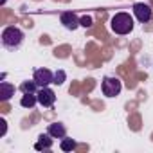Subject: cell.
I'll list each match as a JSON object with an SVG mask.
<instances>
[{"instance_id": "1", "label": "cell", "mask_w": 153, "mask_h": 153, "mask_svg": "<svg viewBox=\"0 0 153 153\" xmlns=\"http://www.w3.org/2000/svg\"><path fill=\"white\" fill-rule=\"evenodd\" d=\"M110 29L119 34V36H124V34H130L133 31V18L131 15L128 13H115L110 20Z\"/></svg>"}, {"instance_id": "2", "label": "cell", "mask_w": 153, "mask_h": 153, "mask_svg": "<svg viewBox=\"0 0 153 153\" xmlns=\"http://www.w3.org/2000/svg\"><path fill=\"white\" fill-rule=\"evenodd\" d=\"M24 42V33L15 27V25H7L4 31H2V45L9 51H15L22 45Z\"/></svg>"}, {"instance_id": "3", "label": "cell", "mask_w": 153, "mask_h": 153, "mask_svg": "<svg viewBox=\"0 0 153 153\" xmlns=\"http://www.w3.org/2000/svg\"><path fill=\"white\" fill-rule=\"evenodd\" d=\"M101 90L106 97H115L121 94L123 90V83L119 78H112V76H106L103 78V83H101Z\"/></svg>"}, {"instance_id": "4", "label": "cell", "mask_w": 153, "mask_h": 153, "mask_svg": "<svg viewBox=\"0 0 153 153\" xmlns=\"http://www.w3.org/2000/svg\"><path fill=\"white\" fill-rule=\"evenodd\" d=\"M36 96H38V105H42L43 108L52 106L54 101H56V94H54V90H51L49 87H40L38 92H36Z\"/></svg>"}, {"instance_id": "5", "label": "cell", "mask_w": 153, "mask_h": 153, "mask_svg": "<svg viewBox=\"0 0 153 153\" xmlns=\"http://www.w3.org/2000/svg\"><path fill=\"white\" fill-rule=\"evenodd\" d=\"M33 79L38 83V87H49L51 83H54V74L49 68H36Z\"/></svg>"}, {"instance_id": "6", "label": "cell", "mask_w": 153, "mask_h": 153, "mask_svg": "<svg viewBox=\"0 0 153 153\" xmlns=\"http://www.w3.org/2000/svg\"><path fill=\"white\" fill-rule=\"evenodd\" d=\"M133 15L140 24H148L151 20V7L144 2H137L133 4Z\"/></svg>"}, {"instance_id": "7", "label": "cell", "mask_w": 153, "mask_h": 153, "mask_svg": "<svg viewBox=\"0 0 153 153\" xmlns=\"http://www.w3.org/2000/svg\"><path fill=\"white\" fill-rule=\"evenodd\" d=\"M59 20H61L63 27H67L68 31H74V29H78V27H79V18L76 16V13H72V11H65V13H61Z\"/></svg>"}, {"instance_id": "8", "label": "cell", "mask_w": 153, "mask_h": 153, "mask_svg": "<svg viewBox=\"0 0 153 153\" xmlns=\"http://www.w3.org/2000/svg\"><path fill=\"white\" fill-rule=\"evenodd\" d=\"M47 133H49L52 139H63V137H67V128H65V124H61V123H52V124H49Z\"/></svg>"}, {"instance_id": "9", "label": "cell", "mask_w": 153, "mask_h": 153, "mask_svg": "<svg viewBox=\"0 0 153 153\" xmlns=\"http://www.w3.org/2000/svg\"><path fill=\"white\" fill-rule=\"evenodd\" d=\"M13 96H15V85H11V83H7V81H2V83H0V101H2V103H7Z\"/></svg>"}, {"instance_id": "10", "label": "cell", "mask_w": 153, "mask_h": 153, "mask_svg": "<svg viewBox=\"0 0 153 153\" xmlns=\"http://www.w3.org/2000/svg\"><path fill=\"white\" fill-rule=\"evenodd\" d=\"M51 148H52V137L49 133H42L38 137V142L34 144V149L42 151V149H51Z\"/></svg>"}, {"instance_id": "11", "label": "cell", "mask_w": 153, "mask_h": 153, "mask_svg": "<svg viewBox=\"0 0 153 153\" xmlns=\"http://www.w3.org/2000/svg\"><path fill=\"white\" fill-rule=\"evenodd\" d=\"M36 103H38V96L36 94H24L22 99H20V106H24V108H33Z\"/></svg>"}, {"instance_id": "12", "label": "cell", "mask_w": 153, "mask_h": 153, "mask_svg": "<svg viewBox=\"0 0 153 153\" xmlns=\"http://www.w3.org/2000/svg\"><path fill=\"white\" fill-rule=\"evenodd\" d=\"M38 83L33 79V81H24L22 85H20V90L24 92V94H36L38 92Z\"/></svg>"}, {"instance_id": "13", "label": "cell", "mask_w": 153, "mask_h": 153, "mask_svg": "<svg viewBox=\"0 0 153 153\" xmlns=\"http://www.w3.org/2000/svg\"><path fill=\"white\" fill-rule=\"evenodd\" d=\"M59 148H61V151H72V149H76V140L68 139V137H63L61 142H59Z\"/></svg>"}, {"instance_id": "14", "label": "cell", "mask_w": 153, "mask_h": 153, "mask_svg": "<svg viewBox=\"0 0 153 153\" xmlns=\"http://www.w3.org/2000/svg\"><path fill=\"white\" fill-rule=\"evenodd\" d=\"M63 81H65V72L63 70H58L54 74V85H61Z\"/></svg>"}, {"instance_id": "15", "label": "cell", "mask_w": 153, "mask_h": 153, "mask_svg": "<svg viewBox=\"0 0 153 153\" xmlns=\"http://www.w3.org/2000/svg\"><path fill=\"white\" fill-rule=\"evenodd\" d=\"M79 25L81 27H92V16H88V15L81 16L79 18Z\"/></svg>"}, {"instance_id": "16", "label": "cell", "mask_w": 153, "mask_h": 153, "mask_svg": "<svg viewBox=\"0 0 153 153\" xmlns=\"http://www.w3.org/2000/svg\"><path fill=\"white\" fill-rule=\"evenodd\" d=\"M0 124H2V131H0V135H6V130H7V123H6V119H4V117L0 119Z\"/></svg>"}, {"instance_id": "17", "label": "cell", "mask_w": 153, "mask_h": 153, "mask_svg": "<svg viewBox=\"0 0 153 153\" xmlns=\"http://www.w3.org/2000/svg\"><path fill=\"white\" fill-rule=\"evenodd\" d=\"M0 4H2V6H4V4H6V0H0Z\"/></svg>"}]
</instances>
